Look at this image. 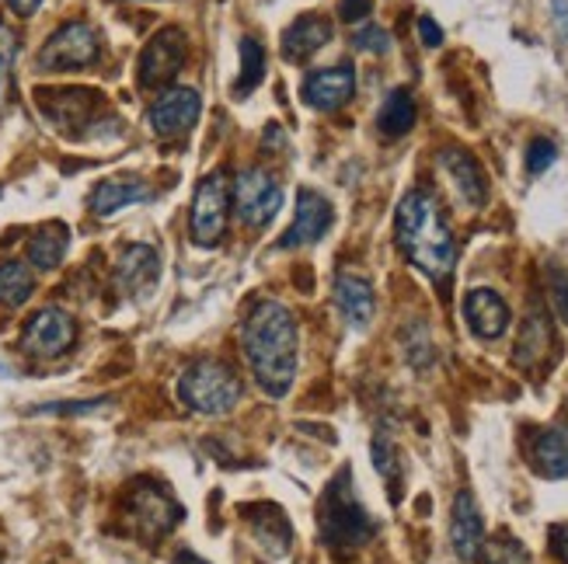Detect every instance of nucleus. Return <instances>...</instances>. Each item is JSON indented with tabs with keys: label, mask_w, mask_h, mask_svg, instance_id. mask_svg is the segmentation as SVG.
I'll use <instances>...</instances> for the list:
<instances>
[{
	"label": "nucleus",
	"mask_w": 568,
	"mask_h": 564,
	"mask_svg": "<svg viewBox=\"0 0 568 564\" xmlns=\"http://www.w3.org/2000/svg\"><path fill=\"white\" fill-rule=\"evenodd\" d=\"M241 349L258 387L268 398H286L296 380V356H301V335H296L293 314L280 300H255L241 325Z\"/></svg>",
	"instance_id": "1"
},
{
	"label": "nucleus",
	"mask_w": 568,
	"mask_h": 564,
	"mask_svg": "<svg viewBox=\"0 0 568 564\" xmlns=\"http://www.w3.org/2000/svg\"><path fill=\"white\" fill-rule=\"evenodd\" d=\"M394 237H398V248L405 252V258L415 268H423L429 279H447L454 273L457 240L439 203L426 188L405 192L398 213H394Z\"/></svg>",
	"instance_id": "2"
},
{
	"label": "nucleus",
	"mask_w": 568,
	"mask_h": 564,
	"mask_svg": "<svg viewBox=\"0 0 568 564\" xmlns=\"http://www.w3.org/2000/svg\"><path fill=\"white\" fill-rule=\"evenodd\" d=\"M317 530H321V541H325L328 547H363V544L374 541L377 520L369 516L366 505L359 502L349 468H342L328 481L325 495H321Z\"/></svg>",
	"instance_id": "3"
},
{
	"label": "nucleus",
	"mask_w": 568,
	"mask_h": 564,
	"mask_svg": "<svg viewBox=\"0 0 568 564\" xmlns=\"http://www.w3.org/2000/svg\"><path fill=\"white\" fill-rule=\"evenodd\" d=\"M241 394H244L241 377L231 370V366L213 362V359L192 362L179 380L182 404L200 414H227L237 408Z\"/></svg>",
	"instance_id": "4"
},
{
	"label": "nucleus",
	"mask_w": 568,
	"mask_h": 564,
	"mask_svg": "<svg viewBox=\"0 0 568 564\" xmlns=\"http://www.w3.org/2000/svg\"><path fill=\"white\" fill-rule=\"evenodd\" d=\"M182 505L158 481H136L126 499V523L143 544H158L182 523Z\"/></svg>",
	"instance_id": "5"
},
{
	"label": "nucleus",
	"mask_w": 568,
	"mask_h": 564,
	"mask_svg": "<svg viewBox=\"0 0 568 564\" xmlns=\"http://www.w3.org/2000/svg\"><path fill=\"white\" fill-rule=\"evenodd\" d=\"M231 175L227 171H213V175L200 178L192 192V213H189V234L200 248H216L227 234V219H231Z\"/></svg>",
	"instance_id": "6"
},
{
	"label": "nucleus",
	"mask_w": 568,
	"mask_h": 564,
	"mask_svg": "<svg viewBox=\"0 0 568 564\" xmlns=\"http://www.w3.org/2000/svg\"><path fill=\"white\" fill-rule=\"evenodd\" d=\"M102 57V39L88 21H67L49 35L39 49V70L45 73H67L84 70Z\"/></svg>",
	"instance_id": "7"
},
{
	"label": "nucleus",
	"mask_w": 568,
	"mask_h": 564,
	"mask_svg": "<svg viewBox=\"0 0 568 564\" xmlns=\"http://www.w3.org/2000/svg\"><path fill=\"white\" fill-rule=\"evenodd\" d=\"M234 203L244 224L262 230L265 224H273L276 213L283 209V185L273 171L248 167L234 185Z\"/></svg>",
	"instance_id": "8"
},
{
	"label": "nucleus",
	"mask_w": 568,
	"mask_h": 564,
	"mask_svg": "<svg viewBox=\"0 0 568 564\" xmlns=\"http://www.w3.org/2000/svg\"><path fill=\"white\" fill-rule=\"evenodd\" d=\"M78 338V321L63 307H42L21 331V349L32 359H57L70 352Z\"/></svg>",
	"instance_id": "9"
},
{
	"label": "nucleus",
	"mask_w": 568,
	"mask_h": 564,
	"mask_svg": "<svg viewBox=\"0 0 568 564\" xmlns=\"http://www.w3.org/2000/svg\"><path fill=\"white\" fill-rule=\"evenodd\" d=\"M189 42L179 29H161L140 53V70L136 81L140 88H164L168 81L179 78V70L185 66Z\"/></svg>",
	"instance_id": "10"
},
{
	"label": "nucleus",
	"mask_w": 568,
	"mask_h": 564,
	"mask_svg": "<svg viewBox=\"0 0 568 564\" xmlns=\"http://www.w3.org/2000/svg\"><path fill=\"white\" fill-rule=\"evenodd\" d=\"M332 219L335 209L321 192L314 188H301L296 192V213H293V224L290 230L280 237L276 248H307V244H317L332 230Z\"/></svg>",
	"instance_id": "11"
},
{
	"label": "nucleus",
	"mask_w": 568,
	"mask_h": 564,
	"mask_svg": "<svg viewBox=\"0 0 568 564\" xmlns=\"http://www.w3.org/2000/svg\"><path fill=\"white\" fill-rule=\"evenodd\" d=\"M203 112V98L195 88H168L164 94H158V102L151 105V130L164 140L171 136H185L195 122H200Z\"/></svg>",
	"instance_id": "12"
},
{
	"label": "nucleus",
	"mask_w": 568,
	"mask_h": 564,
	"mask_svg": "<svg viewBox=\"0 0 568 564\" xmlns=\"http://www.w3.org/2000/svg\"><path fill=\"white\" fill-rule=\"evenodd\" d=\"M436 164L443 175H447V182L454 185L460 203H467L471 209H481L488 203V178H485L481 164L475 161V154H467L464 146H443L436 154Z\"/></svg>",
	"instance_id": "13"
},
{
	"label": "nucleus",
	"mask_w": 568,
	"mask_h": 564,
	"mask_svg": "<svg viewBox=\"0 0 568 564\" xmlns=\"http://www.w3.org/2000/svg\"><path fill=\"white\" fill-rule=\"evenodd\" d=\"M102 105V98L88 88H49V91H39V109L42 115L53 122V126L73 133L88 126L94 119V109Z\"/></svg>",
	"instance_id": "14"
},
{
	"label": "nucleus",
	"mask_w": 568,
	"mask_h": 564,
	"mask_svg": "<svg viewBox=\"0 0 568 564\" xmlns=\"http://www.w3.org/2000/svg\"><path fill=\"white\" fill-rule=\"evenodd\" d=\"M301 94L314 112H338L342 105H349V98L356 94V66L338 63V66L314 70L304 81Z\"/></svg>",
	"instance_id": "15"
},
{
	"label": "nucleus",
	"mask_w": 568,
	"mask_h": 564,
	"mask_svg": "<svg viewBox=\"0 0 568 564\" xmlns=\"http://www.w3.org/2000/svg\"><path fill=\"white\" fill-rule=\"evenodd\" d=\"M450 544L454 554L460 561H478V551L485 544V520H481V509L478 499L467 492H457L454 499V512H450Z\"/></svg>",
	"instance_id": "16"
},
{
	"label": "nucleus",
	"mask_w": 568,
	"mask_h": 564,
	"mask_svg": "<svg viewBox=\"0 0 568 564\" xmlns=\"http://www.w3.org/2000/svg\"><path fill=\"white\" fill-rule=\"evenodd\" d=\"M161 276V258L151 244H130L115 262V289L122 297H140Z\"/></svg>",
	"instance_id": "17"
},
{
	"label": "nucleus",
	"mask_w": 568,
	"mask_h": 564,
	"mask_svg": "<svg viewBox=\"0 0 568 564\" xmlns=\"http://www.w3.org/2000/svg\"><path fill=\"white\" fill-rule=\"evenodd\" d=\"M464 317H467V328H471L478 338L491 341V338H503L513 314L509 304L499 297L496 289H471L464 300Z\"/></svg>",
	"instance_id": "18"
},
{
	"label": "nucleus",
	"mask_w": 568,
	"mask_h": 564,
	"mask_svg": "<svg viewBox=\"0 0 568 564\" xmlns=\"http://www.w3.org/2000/svg\"><path fill=\"white\" fill-rule=\"evenodd\" d=\"M332 42V21L325 14H301L280 39V53L286 63H304L311 60L317 49H325Z\"/></svg>",
	"instance_id": "19"
},
{
	"label": "nucleus",
	"mask_w": 568,
	"mask_h": 564,
	"mask_svg": "<svg viewBox=\"0 0 568 564\" xmlns=\"http://www.w3.org/2000/svg\"><path fill=\"white\" fill-rule=\"evenodd\" d=\"M530 463H534V471L548 481L568 478V425L565 422H555L534 432Z\"/></svg>",
	"instance_id": "20"
},
{
	"label": "nucleus",
	"mask_w": 568,
	"mask_h": 564,
	"mask_svg": "<svg viewBox=\"0 0 568 564\" xmlns=\"http://www.w3.org/2000/svg\"><path fill=\"white\" fill-rule=\"evenodd\" d=\"M146 199H151V185H146L143 178H133V175H119V178H105V182L94 185L91 209L98 216H112L119 209L146 203Z\"/></svg>",
	"instance_id": "21"
},
{
	"label": "nucleus",
	"mask_w": 568,
	"mask_h": 564,
	"mask_svg": "<svg viewBox=\"0 0 568 564\" xmlns=\"http://www.w3.org/2000/svg\"><path fill=\"white\" fill-rule=\"evenodd\" d=\"M335 304L342 310V317L349 321L353 328H366L374 321V310H377V297H374V286H369L363 276H349L342 273L335 279Z\"/></svg>",
	"instance_id": "22"
},
{
	"label": "nucleus",
	"mask_w": 568,
	"mask_h": 564,
	"mask_svg": "<svg viewBox=\"0 0 568 564\" xmlns=\"http://www.w3.org/2000/svg\"><path fill=\"white\" fill-rule=\"evenodd\" d=\"M244 520H248L252 533H255V541L273 554V557H283L290 551V541H293V533H290V520L283 516V509L280 505H255V509H244Z\"/></svg>",
	"instance_id": "23"
},
{
	"label": "nucleus",
	"mask_w": 568,
	"mask_h": 564,
	"mask_svg": "<svg viewBox=\"0 0 568 564\" xmlns=\"http://www.w3.org/2000/svg\"><path fill=\"white\" fill-rule=\"evenodd\" d=\"M70 248V230L60 219H49L32 237H29V265H36L39 273H53L63 265V255Z\"/></svg>",
	"instance_id": "24"
},
{
	"label": "nucleus",
	"mask_w": 568,
	"mask_h": 564,
	"mask_svg": "<svg viewBox=\"0 0 568 564\" xmlns=\"http://www.w3.org/2000/svg\"><path fill=\"white\" fill-rule=\"evenodd\" d=\"M551 325H548V317L540 314V307L534 304V310L527 314V325L520 331V341H516V366H524V370H530V366H540L545 362V356L551 352Z\"/></svg>",
	"instance_id": "25"
},
{
	"label": "nucleus",
	"mask_w": 568,
	"mask_h": 564,
	"mask_svg": "<svg viewBox=\"0 0 568 564\" xmlns=\"http://www.w3.org/2000/svg\"><path fill=\"white\" fill-rule=\"evenodd\" d=\"M415 115H418V109H415L412 91L408 88H394L384 98L381 112H377V126H381L384 136H405L415 126Z\"/></svg>",
	"instance_id": "26"
},
{
	"label": "nucleus",
	"mask_w": 568,
	"mask_h": 564,
	"mask_svg": "<svg viewBox=\"0 0 568 564\" xmlns=\"http://www.w3.org/2000/svg\"><path fill=\"white\" fill-rule=\"evenodd\" d=\"M36 293V273L24 262H4L0 265V304L4 307H24Z\"/></svg>",
	"instance_id": "27"
},
{
	"label": "nucleus",
	"mask_w": 568,
	"mask_h": 564,
	"mask_svg": "<svg viewBox=\"0 0 568 564\" xmlns=\"http://www.w3.org/2000/svg\"><path fill=\"white\" fill-rule=\"evenodd\" d=\"M237 53H241V78L234 84V98H248L265 81V49H262L258 39L244 35L241 45H237Z\"/></svg>",
	"instance_id": "28"
},
{
	"label": "nucleus",
	"mask_w": 568,
	"mask_h": 564,
	"mask_svg": "<svg viewBox=\"0 0 568 564\" xmlns=\"http://www.w3.org/2000/svg\"><path fill=\"white\" fill-rule=\"evenodd\" d=\"M481 564H534L530 561V551L516 541L513 533H496V536H485V544L478 551Z\"/></svg>",
	"instance_id": "29"
},
{
	"label": "nucleus",
	"mask_w": 568,
	"mask_h": 564,
	"mask_svg": "<svg viewBox=\"0 0 568 564\" xmlns=\"http://www.w3.org/2000/svg\"><path fill=\"white\" fill-rule=\"evenodd\" d=\"M374 463H377V471L387 478V484H390V495L398 499L402 463H398V450H394L390 439H384V435H377V439H374Z\"/></svg>",
	"instance_id": "30"
},
{
	"label": "nucleus",
	"mask_w": 568,
	"mask_h": 564,
	"mask_svg": "<svg viewBox=\"0 0 568 564\" xmlns=\"http://www.w3.org/2000/svg\"><path fill=\"white\" fill-rule=\"evenodd\" d=\"M555 157H558V146L551 140H545V136H537L527 146V171H530V175H545V171L555 164Z\"/></svg>",
	"instance_id": "31"
},
{
	"label": "nucleus",
	"mask_w": 568,
	"mask_h": 564,
	"mask_svg": "<svg viewBox=\"0 0 568 564\" xmlns=\"http://www.w3.org/2000/svg\"><path fill=\"white\" fill-rule=\"evenodd\" d=\"M353 45L359 49V53H377V57H384L387 49H390V35L384 29H377V24H366V29H359L353 35Z\"/></svg>",
	"instance_id": "32"
},
{
	"label": "nucleus",
	"mask_w": 568,
	"mask_h": 564,
	"mask_svg": "<svg viewBox=\"0 0 568 564\" xmlns=\"http://www.w3.org/2000/svg\"><path fill=\"white\" fill-rule=\"evenodd\" d=\"M548 293H551L555 314L568 325V273H561V268H551V273H548Z\"/></svg>",
	"instance_id": "33"
},
{
	"label": "nucleus",
	"mask_w": 568,
	"mask_h": 564,
	"mask_svg": "<svg viewBox=\"0 0 568 564\" xmlns=\"http://www.w3.org/2000/svg\"><path fill=\"white\" fill-rule=\"evenodd\" d=\"M18 53H21V39H18V32L8 29V24L0 21V78H4V73H11Z\"/></svg>",
	"instance_id": "34"
},
{
	"label": "nucleus",
	"mask_w": 568,
	"mask_h": 564,
	"mask_svg": "<svg viewBox=\"0 0 568 564\" xmlns=\"http://www.w3.org/2000/svg\"><path fill=\"white\" fill-rule=\"evenodd\" d=\"M374 8V0H338V14L342 21H363Z\"/></svg>",
	"instance_id": "35"
},
{
	"label": "nucleus",
	"mask_w": 568,
	"mask_h": 564,
	"mask_svg": "<svg viewBox=\"0 0 568 564\" xmlns=\"http://www.w3.org/2000/svg\"><path fill=\"white\" fill-rule=\"evenodd\" d=\"M105 401H88V404H42L36 408V414H84V411H94L102 408Z\"/></svg>",
	"instance_id": "36"
},
{
	"label": "nucleus",
	"mask_w": 568,
	"mask_h": 564,
	"mask_svg": "<svg viewBox=\"0 0 568 564\" xmlns=\"http://www.w3.org/2000/svg\"><path fill=\"white\" fill-rule=\"evenodd\" d=\"M418 35H423V42H426L429 49L443 45V29L436 24V18H429V14L418 18Z\"/></svg>",
	"instance_id": "37"
},
{
	"label": "nucleus",
	"mask_w": 568,
	"mask_h": 564,
	"mask_svg": "<svg viewBox=\"0 0 568 564\" xmlns=\"http://www.w3.org/2000/svg\"><path fill=\"white\" fill-rule=\"evenodd\" d=\"M551 551L561 564H568V523H555L551 526Z\"/></svg>",
	"instance_id": "38"
},
{
	"label": "nucleus",
	"mask_w": 568,
	"mask_h": 564,
	"mask_svg": "<svg viewBox=\"0 0 568 564\" xmlns=\"http://www.w3.org/2000/svg\"><path fill=\"white\" fill-rule=\"evenodd\" d=\"M551 14H555V24H558L561 39L568 42V0H551Z\"/></svg>",
	"instance_id": "39"
},
{
	"label": "nucleus",
	"mask_w": 568,
	"mask_h": 564,
	"mask_svg": "<svg viewBox=\"0 0 568 564\" xmlns=\"http://www.w3.org/2000/svg\"><path fill=\"white\" fill-rule=\"evenodd\" d=\"M8 8H11L18 18H32V14L42 8V0H8Z\"/></svg>",
	"instance_id": "40"
},
{
	"label": "nucleus",
	"mask_w": 568,
	"mask_h": 564,
	"mask_svg": "<svg viewBox=\"0 0 568 564\" xmlns=\"http://www.w3.org/2000/svg\"><path fill=\"white\" fill-rule=\"evenodd\" d=\"M175 564H206V561H203L200 554H192V551H179Z\"/></svg>",
	"instance_id": "41"
},
{
	"label": "nucleus",
	"mask_w": 568,
	"mask_h": 564,
	"mask_svg": "<svg viewBox=\"0 0 568 564\" xmlns=\"http://www.w3.org/2000/svg\"><path fill=\"white\" fill-rule=\"evenodd\" d=\"M0 81H4V78H0ZM0 91H4V88H0Z\"/></svg>",
	"instance_id": "42"
}]
</instances>
